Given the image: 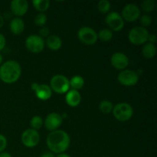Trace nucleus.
<instances>
[{
  "mask_svg": "<svg viewBox=\"0 0 157 157\" xmlns=\"http://www.w3.org/2000/svg\"><path fill=\"white\" fill-rule=\"evenodd\" d=\"M41 157H56V156L52 152H45L41 155Z\"/></svg>",
  "mask_w": 157,
  "mask_h": 157,
  "instance_id": "nucleus-33",
  "label": "nucleus"
},
{
  "mask_svg": "<svg viewBox=\"0 0 157 157\" xmlns=\"http://www.w3.org/2000/svg\"><path fill=\"white\" fill-rule=\"evenodd\" d=\"M3 25H4V18H3L2 15L0 14V29L2 27Z\"/></svg>",
  "mask_w": 157,
  "mask_h": 157,
  "instance_id": "nucleus-36",
  "label": "nucleus"
},
{
  "mask_svg": "<svg viewBox=\"0 0 157 157\" xmlns=\"http://www.w3.org/2000/svg\"><path fill=\"white\" fill-rule=\"evenodd\" d=\"M140 22L141 26L144 28L149 27L152 24V17L148 14H144L142 16L140 17Z\"/></svg>",
  "mask_w": 157,
  "mask_h": 157,
  "instance_id": "nucleus-28",
  "label": "nucleus"
},
{
  "mask_svg": "<svg viewBox=\"0 0 157 157\" xmlns=\"http://www.w3.org/2000/svg\"><path fill=\"white\" fill-rule=\"evenodd\" d=\"M156 35H154V34H151V35H149V37H148V41L147 42H150L151 43V44H154L156 43Z\"/></svg>",
  "mask_w": 157,
  "mask_h": 157,
  "instance_id": "nucleus-32",
  "label": "nucleus"
},
{
  "mask_svg": "<svg viewBox=\"0 0 157 157\" xmlns=\"http://www.w3.org/2000/svg\"><path fill=\"white\" fill-rule=\"evenodd\" d=\"M38 34H39V36L41 37V38H48V37L50 35V31H49L48 28L47 27H41V29L39 30V32H38Z\"/></svg>",
  "mask_w": 157,
  "mask_h": 157,
  "instance_id": "nucleus-30",
  "label": "nucleus"
},
{
  "mask_svg": "<svg viewBox=\"0 0 157 157\" xmlns=\"http://www.w3.org/2000/svg\"><path fill=\"white\" fill-rule=\"evenodd\" d=\"M149 35L150 33L146 28L136 26L129 32L128 39L129 41L134 45H142L148 41Z\"/></svg>",
  "mask_w": 157,
  "mask_h": 157,
  "instance_id": "nucleus-4",
  "label": "nucleus"
},
{
  "mask_svg": "<svg viewBox=\"0 0 157 157\" xmlns=\"http://www.w3.org/2000/svg\"><path fill=\"white\" fill-rule=\"evenodd\" d=\"M44 124V121H43L42 118L40 116H34L31 119L30 125L32 127V129L35 130H38L41 129Z\"/></svg>",
  "mask_w": 157,
  "mask_h": 157,
  "instance_id": "nucleus-26",
  "label": "nucleus"
},
{
  "mask_svg": "<svg viewBox=\"0 0 157 157\" xmlns=\"http://www.w3.org/2000/svg\"><path fill=\"white\" fill-rule=\"evenodd\" d=\"M2 63H3V58H2V55L1 54H0V66H1L2 64Z\"/></svg>",
  "mask_w": 157,
  "mask_h": 157,
  "instance_id": "nucleus-37",
  "label": "nucleus"
},
{
  "mask_svg": "<svg viewBox=\"0 0 157 157\" xmlns=\"http://www.w3.org/2000/svg\"><path fill=\"white\" fill-rule=\"evenodd\" d=\"M113 33L111 30L109 29H104L99 31L98 33V38L101 41H104V42H107L110 41V40L113 38Z\"/></svg>",
  "mask_w": 157,
  "mask_h": 157,
  "instance_id": "nucleus-22",
  "label": "nucleus"
},
{
  "mask_svg": "<svg viewBox=\"0 0 157 157\" xmlns=\"http://www.w3.org/2000/svg\"><path fill=\"white\" fill-rule=\"evenodd\" d=\"M65 101L70 107H78L81 102V94L78 92V90L70 89L65 94Z\"/></svg>",
  "mask_w": 157,
  "mask_h": 157,
  "instance_id": "nucleus-16",
  "label": "nucleus"
},
{
  "mask_svg": "<svg viewBox=\"0 0 157 157\" xmlns=\"http://www.w3.org/2000/svg\"><path fill=\"white\" fill-rule=\"evenodd\" d=\"M25 47L28 51L32 53H40L42 52L45 46L44 38L38 35H31L25 39Z\"/></svg>",
  "mask_w": 157,
  "mask_h": 157,
  "instance_id": "nucleus-7",
  "label": "nucleus"
},
{
  "mask_svg": "<svg viewBox=\"0 0 157 157\" xmlns=\"http://www.w3.org/2000/svg\"><path fill=\"white\" fill-rule=\"evenodd\" d=\"M7 144L8 142L6 137L4 135L0 133V153H2V152L6 150V147H7Z\"/></svg>",
  "mask_w": 157,
  "mask_h": 157,
  "instance_id": "nucleus-29",
  "label": "nucleus"
},
{
  "mask_svg": "<svg viewBox=\"0 0 157 157\" xmlns=\"http://www.w3.org/2000/svg\"><path fill=\"white\" fill-rule=\"evenodd\" d=\"M10 9L12 14L20 18L27 13L29 2L26 0H13L11 2Z\"/></svg>",
  "mask_w": 157,
  "mask_h": 157,
  "instance_id": "nucleus-15",
  "label": "nucleus"
},
{
  "mask_svg": "<svg viewBox=\"0 0 157 157\" xmlns=\"http://www.w3.org/2000/svg\"><path fill=\"white\" fill-rule=\"evenodd\" d=\"M78 38L81 43L86 45H94L98 41V33L90 27H81L78 32Z\"/></svg>",
  "mask_w": 157,
  "mask_h": 157,
  "instance_id": "nucleus-6",
  "label": "nucleus"
},
{
  "mask_svg": "<svg viewBox=\"0 0 157 157\" xmlns=\"http://www.w3.org/2000/svg\"><path fill=\"white\" fill-rule=\"evenodd\" d=\"M50 87L52 91L59 94H66L70 90L69 79L62 75H55L50 81Z\"/></svg>",
  "mask_w": 157,
  "mask_h": 157,
  "instance_id": "nucleus-5",
  "label": "nucleus"
},
{
  "mask_svg": "<svg viewBox=\"0 0 157 157\" xmlns=\"http://www.w3.org/2000/svg\"><path fill=\"white\" fill-rule=\"evenodd\" d=\"M142 54L144 58L147 59H151L154 58L156 54V47L154 44H151L150 42H147L144 44L142 48Z\"/></svg>",
  "mask_w": 157,
  "mask_h": 157,
  "instance_id": "nucleus-19",
  "label": "nucleus"
},
{
  "mask_svg": "<svg viewBox=\"0 0 157 157\" xmlns=\"http://www.w3.org/2000/svg\"><path fill=\"white\" fill-rule=\"evenodd\" d=\"M117 81L122 85L127 87L136 85L139 81V75L136 71L132 70L125 69L121 71L117 76Z\"/></svg>",
  "mask_w": 157,
  "mask_h": 157,
  "instance_id": "nucleus-10",
  "label": "nucleus"
},
{
  "mask_svg": "<svg viewBox=\"0 0 157 157\" xmlns=\"http://www.w3.org/2000/svg\"><path fill=\"white\" fill-rule=\"evenodd\" d=\"M21 140L25 147L28 148H33L39 144V133L38 130H35L33 129H27L21 134Z\"/></svg>",
  "mask_w": 157,
  "mask_h": 157,
  "instance_id": "nucleus-11",
  "label": "nucleus"
},
{
  "mask_svg": "<svg viewBox=\"0 0 157 157\" xmlns=\"http://www.w3.org/2000/svg\"><path fill=\"white\" fill-rule=\"evenodd\" d=\"M63 123V118L61 114L58 113H51L45 117L44 125L49 131L52 132L58 130Z\"/></svg>",
  "mask_w": 157,
  "mask_h": 157,
  "instance_id": "nucleus-13",
  "label": "nucleus"
},
{
  "mask_svg": "<svg viewBox=\"0 0 157 157\" xmlns=\"http://www.w3.org/2000/svg\"><path fill=\"white\" fill-rule=\"evenodd\" d=\"M46 144L50 150V152L53 153L54 154L65 153V151H67L70 147V136L64 130H55L48 135Z\"/></svg>",
  "mask_w": 157,
  "mask_h": 157,
  "instance_id": "nucleus-1",
  "label": "nucleus"
},
{
  "mask_svg": "<svg viewBox=\"0 0 157 157\" xmlns=\"http://www.w3.org/2000/svg\"><path fill=\"white\" fill-rule=\"evenodd\" d=\"M9 29H10L12 33L14 34V35H21L25 30L24 21L21 18H18V17L12 18L10 21Z\"/></svg>",
  "mask_w": 157,
  "mask_h": 157,
  "instance_id": "nucleus-17",
  "label": "nucleus"
},
{
  "mask_svg": "<svg viewBox=\"0 0 157 157\" xmlns=\"http://www.w3.org/2000/svg\"><path fill=\"white\" fill-rule=\"evenodd\" d=\"M113 108V104L110 101L104 100V101H101L99 104V110L104 113H112Z\"/></svg>",
  "mask_w": 157,
  "mask_h": 157,
  "instance_id": "nucleus-24",
  "label": "nucleus"
},
{
  "mask_svg": "<svg viewBox=\"0 0 157 157\" xmlns=\"http://www.w3.org/2000/svg\"><path fill=\"white\" fill-rule=\"evenodd\" d=\"M21 67L19 63L9 60L0 66V80L6 84L15 83L21 77Z\"/></svg>",
  "mask_w": 157,
  "mask_h": 157,
  "instance_id": "nucleus-2",
  "label": "nucleus"
},
{
  "mask_svg": "<svg viewBox=\"0 0 157 157\" xmlns=\"http://www.w3.org/2000/svg\"><path fill=\"white\" fill-rule=\"evenodd\" d=\"M156 7V2L154 0H145L142 2L141 5V9L143 12H145L146 14L151 13Z\"/></svg>",
  "mask_w": 157,
  "mask_h": 157,
  "instance_id": "nucleus-23",
  "label": "nucleus"
},
{
  "mask_svg": "<svg viewBox=\"0 0 157 157\" xmlns=\"http://www.w3.org/2000/svg\"><path fill=\"white\" fill-rule=\"evenodd\" d=\"M32 89L35 94V96L41 101H48L52 96V90L50 86L45 84H38V83H32Z\"/></svg>",
  "mask_w": 157,
  "mask_h": 157,
  "instance_id": "nucleus-12",
  "label": "nucleus"
},
{
  "mask_svg": "<svg viewBox=\"0 0 157 157\" xmlns=\"http://www.w3.org/2000/svg\"><path fill=\"white\" fill-rule=\"evenodd\" d=\"M0 157H12V155L9 153H8V152L3 151L0 153Z\"/></svg>",
  "mask_w": 157,
  "mask_h": 157,
  "instance_id": "nucleus-34",
  "label": "nucleus"
},
{
  "mask_svg": "<svg viewBox=\"0 0 157 157\" xmlns=\"http://www.w3.org/2000/svg\"><path fill=\"white\" fill-rule=\"evenodd\" d=\"M70 82V87L73 90H81L84 86V79L80 75H75L72 77L71 79L69 80Z\"/></svg>",
  "mask_w": 157,
  "mask_h": 157,
  "instance_id": "nucleus-20",
  "label": "nucleus"
},
{
  "mask_svg": "<svg viewBox=\"0 0 157 157\" xmlns=\"http://www.w3.org/2000/svg\"><path fill=\"white\" fill-rule=\"evenodd\" d=\"M141 15V11L139 6L136 4L130 3L127 4L123 8L121 16L124 21H127L128 22H133L137 21Z\"/></svg>",
  "mask_w": 157,
  "mask_h": 157,
  "instance_id": "nucleus-9",
  "label": "nucleus"
},
{
  "mask_svg": "<svg viewBox=\"0 0 157 157\" xmlns=\"http://www.w3.org/2000/svg\"><path fill=\"white\" fill-rule=\"evenodd\" d=\"M111 4L108 0H101L98 4V9L100 13L107 14L110 10Z\"/></svg>",
  "mask_w": 157,
  "mask_h": 157,
  "instance_id": "nucleus-25",
  "label": "nucleus"
},
{
  "mask_svg": "<svg viewBox=\"0 0 157 157\" xmlns=\"http://www.w3.org/2000/svg\"><path fill=\"white\" fill-rule=\"evenodd\" d=\"M112 113L117 121L121 122H126L131 119L133 117V109L128 103L121 102L113 106Z\"/></svg>",
  "mask_w": 157,
  "mask_h": 157,
  "instance_id": "nucleus-3",
  "label": "nucleus"
},
{
  "mask_svg": "<svg viewBox=\"0 0 157 157\" xmlns=\"http://www.w3.org/2000/svg\"><path fill=\"white\" fill-rule=\"evenodd\" d=\"M105 22L112 32H121L124 27V21L117 12H109L105 18Z\"/></svg>",
  "mask_w": 157,
  "mask_h": 157,
  "instance_id": "nucleus-8",
  "label": "nucleus"
},
{
  "mask_svg": "<svg viewBox=\"0 0 157 157\" xmlns=\"http://www.w3.org/2000/svg\"><path fill=\"white\" fill-rule=\"evenodd\" d=\"M32 5L38 12L44 13L50 7V2L48 0H33Z\"/></svg>",
  "mask_w": 157,
  "mask_h": 157,
  "instance_id": "nucleus-21",
  "label": "nucleus"
},
{
  "mask_svg": "<svg viewBox=\"0 0 157 157\" xmlns=\"http://www.w3.org/2000/svg\"><path fill=\"white\" fill-rule=\"evenodd\" d=\"M47 15L44 13H41V12H39V13H38L35 15V18H34V23H35L37 26L44 27V25L47 22Z\"/></svg>",
  "mask_w": 157,
  "mask_h": 157,
  "instance_id": "nucleus-27",
  "label": "nucleus"
},
{
  "mask_svg": "<svg viewBox=\"0 0 157 157\" xmlns=\"http://www.w3.org/2000/svg\"><path fill=\"white\" fill-rule=\"evenodd\" d=\"M6 44V40L4 35L2 33H0V52L2 51L5 48Z\"/></svg>",
  "mask_w": 157,
  "mask_h": 157,
  "instance_id": "nucleus-31",
  "label": "nucleus"
},
{
  "mask_svg": "<svg viewBox=\"0 0 157 157\" xmlns=\"http://www.w3.org/2000/svg\"><path fill=\"white\" fill-rule=\"evenodd\" d=\"M56 157H71L70 155L67 154L65 153H59V154H57Z\"/></svg>",
  "mask_w": 157,
  "mask_h": 157,
  "instance_id": "nucleus-35",
  "label": "nucleus"
},
{
  "mask_svg": "<svg viewBox=\"0 0 157 157\" xmlns=\"http://www.w3.org/2000/svg\"><path fill=\"white\" fill-rule=\"evenodd\" d=\"M45 44H47V47L51 51H58L62 46V40L61 39L59 36L56 35H49L45 41Z\"/></svg>",
  "mask_w": 157,
  "mask_h": 157,
  "instance_id": "nucleus-18",
  "label": "nucleus"
},
{
  "mask_svg": "<svg viewBox=\"0 0 157 157\" xmlns=\"http://www.w3.org/2000/svg\"><path fill=\"white\" fill-rule=\"evenodd\" d=\"M110 63L117 70L124 71L128 67L129 58L123 52H115L110 58Z\"/></svg>",
  "mask_w": 157,
  "mask_h": 157,
  "instance_id": "nucleus-14",
  "label": "nucleus"
}]
</instances>
